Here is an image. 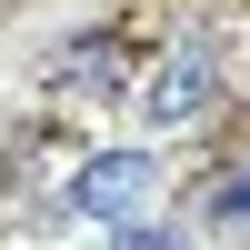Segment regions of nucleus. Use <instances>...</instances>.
Segmentation results:
<instances>
[{"mask_svg": "<svg viewBox=\"0 0 250 250\" xmlns=\"http://www.w3.org/2000/svg\"><path fill=\"white\" fill-rule=\"evenodd\" d=\"M140 110H150L160 130H190V120L210 110V60H200V50H170L150 70V90H140Z\"/></svg>", "mask_w": 250, "mask_h": 250, "instance_id": "obj_2", "label": "nucleus"}, {"mask_svg": "<svg viewBox=\"0 0 250 250\" xmlns=\"http://www.w3.org/2000/svg\"><path fill=\"white\" fill-rule=\"evenodd\" d=\"M110 250H170V240H160V230H120Z\"/></svg>", "mask_w": 250, "mask_h": 250, "instance_id": "obj_4", "label": "nucleus"}, {"mask_svg": "<svg viewBox=\"0 0 250 250\" xmlns=\"http://www.w3.org/2000/svg\"><path fill=\"white\" fill-rule=\"evenodd\" d=\"M220 220H250V160L230 170V190H220Z\"/></svg>", "mask_w": 250, "mask_h": 250, "instance_id": "obj_3", "label": "nucleus"}, {"mask_svg": "<svg viewBox=\"0 0 250 250\" xmlns=\"http://www.w3.org/2000/svg\"><path fill=\"white\" fill-rule=\"evenodd\" d=\"M150 190H160V160H150V150H100L90 170H80L70 210H80V220H100V230H130V220L150 210Z\"/></svg>", "mask_w": 250, "mask_h": 250, "instance_id": "obj_1", "label": "nucleus"}]
</instances>
